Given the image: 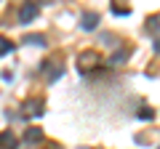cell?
<instances>
[{"instance_id": "cell-13", "label": "cell", "mask_w": 160, "mask_h": 149, "mask_svg": "<svg viewBox=\"0 0 160 149\" xmlns=\"http://www.w3.org/2000/svg\"><path fill=\"white\" fill-rule=\"evenodd\" d=\"M155 51H158V53H160V40H158V43H155Z\"/></svg>"}, {"instance_id": "cell-4", "label": "cell", "mask_w": 160, "mask_h": 149, "mask_svg": "<svg viewBox=\"0 0 160 149\" xmlns=\"http://www.w3.org/2000/svg\"><path fill=\"white\" fill-rule=\"evenodd\" d=\"M0 149H16V136L11 131H6L0 136Z\"/></svg>"}, {"instance_id": "cell-8", "label": "cell", "mask_w": 160, "mask_h": 149, "mask_svg": "<svg viewBox=\"0 0 160 149\" xmlns=\"http://www.w3.org/2000/svg\"><path fill=\"white\" fill-rule=\"evenodd\" d=\"M126 56H128V51H118V53H115L112 59H109V61H112V64H118V61H123Z\"/></svg>"}, {"instance_id": "cell-3", "label": "cell", "mask_w": 160, "mask_h": 149, "mask_svg": "<svg viewBox=\"0 0 160 149\" xmlns=\"http://www.w3.org/2000/svg\"><path fill=\"white\" fill-rule=\"evenodd\" d=\"M99 61H102V59H99V56H96V53H93V51L83 53V56L78 59V64H80V69H83V72H86V64H99Z\"/></svg>"}, {"instance_id": "cell-7", "label": "cell", "mask_w": 160, "mask_h": 149, "mask_svg": "<svg viewBox=\"0 0 160 149\" xmlns=\"http://www.w3.org/2000/svg\"><path fill=\"white\" fill-rule=\"evenodd\" d=\"M40 138H43V131H40V128H29V131L24 133V141L27 144H35V141H40Z\"/></svg>"}, {"instance_id": "cell-6", "label": "cell", "mask_w": 160, "mask_h": 149, "mask_svg": "<svg viewBox=\"0 0 160 149\" xmlns=\"http://www.w3.org/2000/svg\"><path fill=\"white\" fill-rule=\"evenodd\" d=\"M96 22H99V13H93V11L83 13V29H93V27H96Z\"/></svg>"}, {"instance_id": "cell-2", "label": "cell", "mask_w": 160, "mask_h": 149, "mask_svg": "<svg viewBox=\"0 0 160 149\" xmlns=\"http://www.w3.org/2000/svg\"><path fill=\"white\" fill-rule=\"evenodd\" d=\"M43 99H29L27 104H24V117H38V115H43Z\"/></svg>"}, {"instance_id": "cell-11", "label": "cell", "mask_w": 160, "mask_h": 149, "mask_svg": "<svg viewBox=\"0 0 160 149\" xmlns=\"http://www.w3.org/2000/svg\"><path fill=\"white\" fill-rule=\"evenodd\" d=\"M139 117H142V120H152V109H142Z\"/></svg>"}, {"instance_id": "cell-10", "label": "cell", "mask_w": 160, "mask_h": 149, "mask_svg": "<svg viewBox=\"0 0 160 149\" xmlns=\"http://www.w3.org/2000/svg\"><path fill=\"white\" fill-rule=\"evenodd\" d=\"M147 29H152V32H160V19L155 16V19H152V24H147Z\"/></svg>"}, {"instance_id": "cell-12", "label": "cell", "mask_w": 160, "mask_h": 149, "mask_svg": "<svg viewBox=\"0 0 160 149\" xmlns=\"http://www.w3.org/2000/svg\"><path fill=\"white\" fill-rule=\"evenodd\" d=\"M112 11H115V13H118V16H126V13H128V8H118V6H115V8H112Z\"/></svg>"}, {"instance_id": "cell-5", "label": "cell", "mask_w": 160, "mask_h": 149, "mask_svg": "<svg viewBox=\"0 0 160 149\" xmlns=\"http://www.w3.org/2000/svg\"><path fill=\"white\" fill-rule=\"evenodd\" d=\"M22 43L24 46H46V37H43V35H24Z\"/></svg>"}, {"instance_id": "cell-9", "label": "cell", "mask_w": 160, "mask_h": 149, "mask_svg": "<svg viewBox=\"0 0 160 149\" xmlns=\"http://www.w3.org/2000/svg\"><path fill=\"white\" fill-rule=\"evenodd\" d=\"M8 51H13V46L8 40H0V53H8Z\"/></svg>"}, {"instance_id": "cell-1", "label": "cell", "mask_w": 160, "mask_h": 149, "mask_svg": "<svg viewBox=\"0 0 160 149\" xmlns=\"http://www.w3.org/2000/svg\"><path fill=\"white\" fill-rule=\"evenodd\" d=\"M38 13H40V6H38V3H24L22 11H19V19H22V24H29Z\"/></svg>"}]
</instances>
